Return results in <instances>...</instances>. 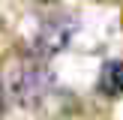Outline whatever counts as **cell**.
Here are the masks:
<instances>
[{
	"label": "cell",
	"instance_id": "cell-3",
	"mask_svg": "<svg viewBox=\"0 0 123 120\" xmlns=\"http://www.w3.org/2000/svg\"><path fill=\"white\" fill-rule=\"evenodd\" d=\"M99 93L108 96V99H114V96L123 93V60H108V63H102L99 69Z\"/></svg>",
	"mask_w": 123,
	"mask_h": 120
},
{
	"label": "cell",
	"instance_id": "cell-1",
	"mask_svg": "<svg viewBox=\"0 0 123 120\" xmlns=\"http://www.w3.org/2000/svg\"><path fill=\"white\" fill-rule=\"evenodd\" d=\"M72 33H75V18L72 15H54V18H48L45 24L39 27V33H36V57H42V60H48L51 54H57V51H63L66 45H69V39H72Z\"/></svg>",
	"mask_w": 123,
	"mask_h": 120
},
{
	"label": "cell",
	"instance_id": "cell-4",
	"mask_svg": "<svg viewBox=\"0 0 123 120\" xmlns=\"http://www.w3.org/2000/svg\"><path fill=\"white\" fill-rule=\"evenodd\" d=\"M3 108H6V90H3V78H0V117H3Z\"/></svg>",
	"mask_w": 123,
	"mask_h": 120
},
{
	"label": "cell",
	"instance_id": "cell-5",
	"mask_svg": "<svg viewBox=\"0 0 123 120\" xmlns=\"http://www.w3.org/2000/svg\"><path fill=\"white\" fill-rule=\"evenodd\" d=\"M39 3H57V0H39Z\"/></svg>",
	"mask_w": 123,
	"mask_h": 120
},
{
	"label": "cell",
	"instance_id": "cell-2",
	"mask_svg": "<svg viewBox=\"0 0 123 120\" xmlns=\"http://www.w3.org/2000/svg\"><path fill=\"white\" fill-rule=\"evenodd\" d=\"M45 84H48V75H45V66H42V57H27L24 63L15 66L12 72V87H15V96H21L24 105L36 102L42 93H45Z\"/></svg>",
	"mask_w": 123,
	"mask_h": 120
}]
</instances>
